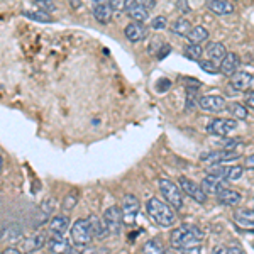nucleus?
<instances>
[{"mask_svg":"<svg viewBox=\"0 0 254 254\" xmlns=\"http://www.w3.org/2000/svg\"><path fill=\"white\" fill-rule=\"evenodd\" d=\"M210 254H227V251L222 248V246H215L214 249H212V253Z\"/></svg>","mask_w":254,"mask_h":254,"instance_id":"45","label":"nucleus"},{"mask_svg":"<svg viewBox=\"0 0 254 254\" xmlns=\"http://www.w3.org/2000/svg\"><path fill=\"white\" fill-rule=\"evenodd\" d=\"M176 9L182 12V14H188V12H190V5H188V0H178V2H176Z\"/></svg>","mask_w":254,"mask_h":254,"instance_id":"37","label":"nucleus"},{"mask_svg":"<svg viewBox=\"0 0 254 254\" xmlns=\"http://www.w3.org/2000/svg\"><path fill=\"white\" fill-rule=\"evenodd\" d=\"M46 244H48V249L53 254H63V251L66 249V246H68V241L64 239L63 234H53L48 239Z\"/></svg>","mask_w":254,"mask_h":254,"instance_id":"22","label":"nucleus"},{"mask_svg":"<svg viewBox=\"0 0 254 254\" xmlns=\"http://www.w3.org/2000/svg\"><path fill=\"white\" fill-rule=\"evenodd\" d=\"M104 222L109 229V234L117 236L122 227V214L119 207H109L104 212Z\"/></svg>","mask_w":254,"mask_h":254,"instance_id":"9","label":"nucleus"},{"mask_svg":"<svg viewBox=\"0 0 254 254\" xmlns=\"http://www.w3.org/2000/svg\"><path fill=\"white\" fill-rule=\"evenodd\" d=\"M2 165H3V159H2V156H0V171H2Z\"/></svg>","mask_w":254,"mask_h":254,"instance_id":"49","label":"nucleus"},{"mask_svg":"<svg viewBox=\"0 0 254 254\" xmlns=\"http://www.w3.org/2000/svg\"><path fill=\"white\" fill-rule=\"evenodd\" d=\"M93 236L92 231H90V225L87 219H78L76 222H73L71 225V241L75 243V246L78 248H83V246H88L92 243Z\"/></svg>","mask_w":254,"mask_h":254,"instance_id":"4","label":"nucleus"},{"mask_svg":"<svg viewBox=\"0 0 254 254\" xmlns=\"http://www.w3.org/2000/svg\"><path fill=\"white\" fill-rule=\"evenodd\" d=\"M227 110L234 119H248V109L241 104H231L227 105Z\"/></svg>","mask_w":254,"mask_h":254,"instance_id":"30","label":"nucleus"},{"mask_svg":"<svg viewBox=\"0 0 254 254\" xmlns=\"http://www.w3.org/2000/svg\"><path fill=\"white\" fill-rule=\"evenodd\" d=\"M239 64H241L239 56H237L236 53H227L225 58L220 61V64H219L220 73H222V75H227V76H232L237 71Z\"/></svg>","mask_w":254,"mask_h":254,"instance_id":"12","label":"nucleus"},{"mask_svg":"<svg viewBox=\"0 0 254 254\" xmlns=\"http://www.w3.org/2000/svg\"><path fill=\"white\" fill-rule=\"evenodd\" d=\"M88 225H90V231H92V236L97 237V239H105L109 236V229L105 225L104 219H100L98 215H90L88 217Z\"/></svg>","mask_w":254,"mask_h":254,"instance_id":"13","label":"nucleus"},{"mask_svg":"<svg viewBox=\"0 0 254 254\" xmlns=\"http://www.w3.org/2000/svg\"><path fill=\"white\" fill-rule=\"evenodd\" d=\"M127 0H109V5L112 7V10H122L126 7Z\"/></svg>","mask_w":254,"mask_h":254,"instance_id":"36","label":"nucleus"},{"mask_svg":"<svg viewBox=\"0 0 254 254\" xmlns=\"http://www.w3.org/2000/svg\"><path fill=\"white\" fill-rule=\"evenodd\" d=\"M38 5H39V10H51L55 9V5H53L51 0H38Z\"/></svg>","mask_w":254,"mask_h":254,"instance_id":"38","label":"nucleus"},{"mask_svg":"<svg viewBox=\"0 0 254 254\" xmlns=\"http://www.w3.org/2000/svg\"><path fill=\"white\" fill-rule=\"evenodd\" d=\"M198 105L207 112H219L225 109V98L220 95H203L198 98Z\"/></svg>","mask_w":254,"mask_h":254,"instance_id":"10","label":"nucleus"},{"mask_svg":"<svg viewBox=\"0 0 254 254\" xmlns=\"http://www.w3.org/2000/svg\"><path fill=\"white\" fill-rule=\"evenodd\" d=\"M144 254H165V248L158 241H149L144 244Z\"/></svg>","mask_w":254,"mask_h":254,"instance_id":"31","label":"nucleus"},{"mask_svg":"<svg viewBox=\"0 0 254 254\" xmlns=\"http://www.w3.org/2000/svg\"><path fill=\"white\" fill-rule=\"evenodd\" d=\"M251 81H253V75L249 71H236L234 75L231 76V85L237 92L248 90L251 87Z\"/></svg>","mask_w":254,"mask_h":254,"instance_id":"14","label":"nucleus"},{"mask_svg":"<svg viewBox=\"0 0 254 254\" xmlns=\"http://www.w3.org/2000/svg\"><path fill=\"white\" fill-rule=\"evenodd\" d=\"M171 51V48H170V44H165V49H159V53H158V58H165V56L168 55V53Z\"/></svg>","mask_w":254,"mask_h":254,"instance_id":"44","label":"nucleus"},{"mask_svg":"<svg viewBox=\"0 0 254 254\" xmlns=\"http://www.w3.org/2000/svg\"><path fill=\"white\" fill-rule=\"evenodd\" d=\"M146 212L159 227H171L176 222L173 208L163 202V200L156 198V196H151L146 202Z\"/></svg>","mask_w":254,"mask_h":254,"instance_id":"2","label":"nucleus"},{"mask_svg":"<svg viewBox=\"0 0 254 254\" xmlns=\"http://www.w3.org/2000/svg\"><path fill=\"white\" fill-rule=\"evenodd\" d=\"M69 2H71L73 9H78V7H80V0H69Z\"/></svg>","mask_w":254,"mask_h":254,"instance_id":"48","label":"nucleus"},{"mask_svg":"<svg viewBox=\"0 0 254 254\" xmlns=\"http://www.w3.org/2000/svg\"><path fill=\"white\" fill-rule=\"evenodd\" d=\"M215 196H217V200H219V202L222 203V205H227V207L237 205V203L241 202V198H243L239 191L229 190V188H224V190H220Z\"/></svg>","mask_w":254,"mask_h":254,"instance_id":"18","label":"nucleus"},{"mask_svg":"<svg viewBox=\"0 0 254 254\" xmlns=\"http://www.w3.org/2000/svg\"><path fill=\"white\" fill-rule=\"evenodd\" d=\"M78 198H80V195H78V190H71L69 193L64 196V200H63V210L64 212H71L73 208H75V205L78 203Z\"/></svg>","mask_w":254,"mask_h":254,"instance_id":"28","label":"nucleus"},{"mask_svg":"<svg viewBox=\"0 0 254 254\" xmlns=\"http://www.w3.org/2000/svg\"><path fill=\"white\" fill-rule=\"evenodd\" d=\"M166 17H163V15H158V17H154L153 20H151V27L156 31H161L166 27Z\"/></svg>","mask_w":254,"mask_h":254,"instance_id":"33","label":"nucleus"},{"mask_svg":"<svg viewBox=\"0 0 254 254\" xmlns=\"http://www.w3.org/2000/svg\"><path fill=\"white\" fill-rule=\"evenodd\" d=\"M171 31H173V34L180 36V38H187L188 32L191 31L190 20H187V19H176L175 22H173V26H171Z\"/></svg>","mask_w":254,"mask_h":254,"instance_id":"25","label":"nucleus"},{"mask_svg":"<svg viewBox=\"0 0 254 254\" xmlns=\"http://www.w3.org/2000/svg\"><path fill=\"white\" fill-rule=\"evenodd\" d=\"M203 53V48L200 46V44H193L190 43L188 46L185 48V51H183V55H185V58L188 60H193V61H198L200 56H202Z\"/></svg>","mask_w":254,"mask_h":254,"instance_id":"29","label":"nucleus"},{"mask_svg":"<svg viewBox=\"0 0 254 254\" xmlns=\"http://www.w3.org/2000/svg\"><path fill=\"white\" fill-rule=\"evenodd\" d=\"M68 225H69V219L66 215H55L49 220V231L53 234H64L68 231Z\"/></svg>","mask_w":254,"mask_h":254,"instance_id":"21","label":"nucleus"},{"mask_svg":"<svg viewBox=\"0 0 254 254\" xmlns=\"http://www.w3.org/2000/svg\"><path fill=\"white\" fill-rule=\"evenodd\" d=\"M244 104H246V107L254 109V92L248 93V95L244 97Z\"/></svg>","mask_w":254,"mask_h":254,"instance_id":"40","label":"nucleus"},{"mask_svg":"<svg viewBox=\"0 0 254 254\" xmlns=\"http://www.w3.org/2000/svg\"><path fill=\"white\" fill-rule=\"evenodd\" d=\"M237 129L236 119H214V121L208 124L207 130L214 136H229L232 130Z\"/></svg>","mask_w":254,"mask_h":254,"instance_id":"7","label":"nucleus"},{"mask_svg":"<svg viewBox=\"0 0 254 254\" xmlns=\"http://www.w3.org/2000/svg\"><path fill=\"white\" fill-rule=\"evenodd\" d=\"M158 185H159V190H161L163 196H165V200L171 207L176 208V210L183 207V195H182L180 187H176L173 182H170V180H166V178L159 180Z\"/></svg>","mask_w":254,"mask_h":254,"instance_id":"3","label":"nucleus"},{"mask_svg":"<svg viewBox=\"0 0 254 254\" xmlns=\"http://www.w3.org/2000/svg\"><path fill=\"white\" fill-rule=\"evenodd\" d=\"M22 15L27 19L38 20V22H53L51 15L44 10H26V12H22Z\"/></svg>","mask_w":254,"mask_h":254,"instance_id":"26","label":"nucleus"},{"mask_svg":"<svg viewBox=\"0 0 254 254\" xmlns=\"http://www.w3.org/2000/svg\"><path fill=\"white\" fill-rule=\"evenodd\" d=\"M55 205H56L55 200L48 198V200H44V202H43V205H41V210L44 212V215L49 217V215H51V212H53V208H55Z\"/></svg>","mask_w":254,"mask_h":254,"instance_id":"34","label":"nucleus"},{"mask_svg":"<svg viewBox=\"0 0 254 254\" xmlns=\"http://www.w3.org/2000/svg\"><path fill=\"white\" fill-rule=\"evenodd\" d=\"M112 7L109 5V3L102 2V3H97L95 7H93V15H95V19L98 20L100 24H109L110 19H112Z\"/></svg>","mask_w":254,"mask_h":254,"instance_id":"20","label":"nucleus"},{"mask_svg":"<svg viewBox=\"0 0 254 254\" xmlns=\"http://www.w3.org/2000/svg\"><path fill=\"white\" fill-rule=\"evenodd\" d=\"M122 222L126 225H134L137 215H139V200L136 198V195H126L124 200H122Z\"/></svg>","mask_w":254,"mask_h":254,"instance_id":"5","label":"nucleus"},{"mask_svg":"<svg viewBox=\"0 0 254 254\" xmlns=\"http://www.w3.org/2000/svg\"><path fill=\"white\" fill-rule=\"evenodd\" d=\"M227 254H246V253L241 249V246L232 244V246H229V248H227Z\"/></svg>","mask_w":254,"mask_h":254,"instance_id":"41","label":"nucleus"},{"mask_svg":"<svg viewBox=\"0 0 254 254\" xmlns=\"http://www.w3.org/2000/svg\"><path fill=\"white\" fill-rule=\"evenodd\" d=\"M207 9L215 15H227L234 10V7H232V3L227 2V0H208Z\"/></svg>","mask_w":254,"mask_h":254,"instance_id":"19","label":"nucleus"},{"mask_svg":"<svg viewBox=\"0 0 254 254\" xmlns=\"http://www.w3.org/2000/svg\"><path fill=\"white\" fill-rule=\"evenodd\" d=\"M124 10L127 12V15H129L134 22L142 24V22H146V20L149 19V10L144 9V7H141V5H137L134 0H127Z\"/></svg>","mask_w":254,"mask_h":254,"instance_id":"11","label":"nucleus"},{"mask_svg":"<svg viewBox=\"0 0 254 254\" xmlns=\"http://www.w3.org/2000/svg\"><path fill=\"white\" fill-rule=\"evenodd\" d=\"M134 2H136L137 5L144 7V9H147V10L154 9V5H156V0H134Z\"/></svg>","mask_w":254,"mask_h":254,"instance_id":"35","label":"nucleus"},{"mask_svg":"<svg viewBox=\"0 0 254 254\" xmlns=\"http://www.w3.org/2000/svg\"><path fill=\"white\" fill-rule=\"evenodd\" d=\"M63 254H81V253H78V249H76L75 246L68 244V246H66V249L63 251Z\"/></svg>","mask_w":254,"mask_h":254,"instance_id":"43","label":"nucleus"},{"mask_svg":"<svg viewBox=\"0 0 254 254\" xmlns=\"http://www.w3.org/2000/svg\"><path fill=\"white\" fill-rule=\"evenodd\" d=\"M239 158V154L236 153V151H212V153H203L202 156H200V161L205 163V165H220V163L224 161H232V159H237Z\"/></svg>","mask_w":254,"mask_h":254,"instance_id":"8","label":"nucleus"},{"mask_svg":"<svg viewBox=\"0 0 254 254\" xmlns=\"http://www.w3.org/2000/svg\"><path fill=\"white\" fill-rule=\"evenodd\" d=\"M225 55H227V51H225L224 44L222 43H210L207 46V56L210 58V61H214V63H220Z\"/></svg>","mask_w":254,"mask_h":254,"instance_id":"23","label":"nucleus"},{"mask_svg":"<svg viewBox=\"0 0 254 254\" xmlns=\"http://www.w3.org/2000/svg\"><path fill=\"white\" fill-rule=\"evenodd\" d=\"M188 41L193 44H200L203 43V41L208 39V31L205 29L203 26H196V27H191V31L188 32Z\"/></svg>","mask_w":254,"mask_h":254,"instance_id":"24","label":"nucleus"},{"mask_svg":"<svg viewBox=\"0 0 254 254\" xmlns=\"http://www.w3.org/2000/svg\"><path fill=\"white\" fill-rule=\"evenodd\" d=\"M200 68L203 69L205 73H210V75H217V73H220V68L219 64H215L214 61L210 60H203V61H198Z\"/></svg>","mask_w":254,"mask_h":254,"instance_id":"32","label":"nucleus"},{"mask_svg":"<svg viewBox=\"0 0 254 254\" xmlns=\"http://www.w3.org/2000/svg\"><path fill=\"white\" fill-rule=\"evenodd\" d=\"M241 176H243V166L232 165V166H225L222 180H227V182H234V180H239Z\"/></svg>","mask_w":254,"mask_h":254,"instance_id":"27","label":"nucleus"},{"mask_svg":"<svg viewBox=\"0 0 254 254\" xmlns=\"http://www.w3.org/2000/svg\"><path fill=\"white\" fill-rule=\"evenodd\" d=\"M180 188H182L190 198H193L196 203L207 202V193L202 190V187H200L198 183L191 182V180L187 178V176H182V178H180Z\"/></svg>","mask_w":254,"mask_h":254,"instance_id":"6","label":"nucleus"},{"mask_svg":"<svg viewBox=\"0 0 254 254\" xmlns=\"http://www.w3.org/2000/svg\"><path fill=\"white\" fill-rule=\"evenodd\" d=\"M185 254H202V251H200V248H198V246H195V248L185 249Z\"/></svg>","mask_w":254,"mask_h":254,"instance_id":"46","label":"nucleus"},{"mask_svg":"<svg viewBox=\"0 0 254 254\" xmlns=\"http://www.w3.org/2000/svg\"><path fill=\"white\" fill-rule=\"evenodd\" d=\"M93 2H95V3H102L104 0H93Z\"/></svg>","mask_w":254,"mask_h":254,"instance_id":"50","label":"nucleus"},{"mask_svg":"<svg viewBox=\"0 0 254 254\" xmlns=\"http://www.w3.org/2000/svg\"><path fill=\"white\" fill-rule=\"evenodd\" d=\"M234 220L244 229H254V208H239L234 212Z\"/></svg>","mask_w":254,"mask_h":254,"instance_id":"16","label":"nucleus"},{"mask_svg":"<svg viewBox=\"0 0 254 254\" xmlns=\"http://www.w3.org/2000/svg\"><path fill=\"white\" fill-rule=\"evenodd\" d=\"M124 34L130 43H139V41H142L146 38V27L139 22H130L126 26Z\"/></svg>","mask_w":254,"mask_h":254,"instance_id":"17","label":"nucleus"},{"mask_svg":"<svg viewBox=\"0 0 254 254\" xmlns=\"http://www.w3.org/2000/svg\"><path fill=\"white\" fill-rule=\"evenodd\" d=\"M2 254H20V253H19V249H15V248H7Z\"/></svg>","mask_w":254,"mask_h":254,"instance_id":"47","label":"nucleus"},{"mask_svg":"<svg viewBox=\"0 0 254 254\" xmlns=\"http://www.w3.org/2000/svg\"><path fill=\"white\" fill-rule=\"evenodd\" d=\"M83 254H93V253H83Z\"/></svg>","mask_w":254,"mask_h":254,"instance_id":"51","label":"nucleus"},{"mask_svg":"<svg viewBox=\"0 0 254 254\" xmlns=\"http://www.w3.org/2000/svg\"><path fill=\"white\" fill-rule=\"evenodd\" d=\"M203 232L195 225H180L170 236V243L175 249H190L202 243Z\"/></svg>","mask_w":254,"mask_h":254,"instance_id":"1","label":"nucleus"},{"mask_svg":"<svg viewBox=\"0 0 254 254\" xmlns=\"http://www.w3.org/2000/svg\"><path fill=\"white\" fill-rule=\"evenodd\" d=\"M202 190L205 191L207 195H217L220 190H224V180L217 178L214 175H207L205 178L202 180Z\"/></svg>","mask_w":254,"mask_h":254,"instance_id":"15","label":"nucleus"},{"mask_svg":"<svg viewBox=\"0 0 254 254\" xmlns=\"http://www.w3.org/2000/svg\"><path fill=\"white\" fill-rule=\"evenodd\" d=\"M156 85H158V92H166V90L171 87V81L165 78V80H159Z\"/></svg>","mask_w":254,"mask_h":254,"instance_id":"39","label":"nucleus"},{"mask_svg":"<svg viewBox=\"0 0 254 254\" xmlns=\"http://www.w3.org/2000/svg\"><path fill=\"white\" fill-rule=\"evenodd\" d=\"M244 168L246 170H254V154L244 159Z\"/></svg>","mask_w":254,"mask_h":254,"instance_id":"42","label":"nucleus"}]
</instances>
